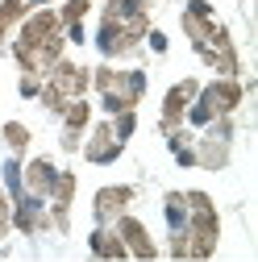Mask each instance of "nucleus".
Returning a JSON list of instances; mask_svg holds the SVG:
<instances>
[{
    "label": "nucleus",
    "mask_w": 258,
    "mask_h": 262,
    "mask_svg": "<svg viewBox=\"0 0 258 262\" xmlns=\"http://www.w3.org/2000/svg\"><path fill=\"white\" fill-rule=\"evenodd\" d=\"M191 154H196L200 171H225L233 158V117H217L212 125L200 129V138L191 142Z\"/></svg>",
    "instance_id": "f257e3e1"
},
{
    "label": "nucleus",
    "mask_w": 258,
    "mask_h": 262,
    "mask_svg": "<svg viewBox=\"0 0 258 262\" xmlns=\"http://www.w3.org/2000/svg\"><path fill=\"white\" fill-rule=\"evenodd\" d=\"M79 154L92 162V167H113V162L125 154V142H117L113 121H92V125H88V134H83Z\"/></svg>",
    "instance_id": "f03ea898"
},
{
    "label": "nucleus",
    "mask_w": 258,
    "mask_h": 262,
    "mask_svg": "<svg viewBox=\"0 0 258 262\" xmlns=\"http://www.w3.org/2000/svg\"><path fill=\"white\" fill-rule=\"evenodd\" d=\"M92 46L100 50L104 62H117V58H129V54L142 50V42L129 34L121 21H104V17H100V25H96V34H92Z\"/></svg>",
    "instance_id": "7ed1b4c3"
},
{
    "label": "nucleus",
    "mask_w": 258,
    "mask_h": 262,
    "mask_svg": "<svg viewBox=\"0 0 258 262\" xmlns=\"http://www.w3.org/2000/svg\"><path fill=\"white\" fill-rule=\"evenodd\" d=\"M113 229H117V237L125 242L129 258H138V262H154L158 254H163V250H158V242H154V233H150V229H146L134 212H121V216L113 221Z\"/></svg>",
    "instance_id": "20e7f679"
},
{
    "label": "nucleus",
    "mask_w": 258,
    "mask_h": 262,
    "mask_svg": "<svg viewBox=\"0 0 258 262\" xmlns=\"http://www.w3.org/2000/svg\"><path fill=\"white\" fill-rule=\"evenodd\" d=\"M134 195H138V187H129V183H104V187H96V195H92V221L96 225H113L121 212H129Z\"/></svg>",
    "instance_id": "39448f33"
},
{
    "label": "nucleus",
    "mask_w": 258,
    "mask_h": 262,
    "mask_svg": "<svg viewBox=\"0 0 258 262\" xmlns=\"http://www.w3.org/2000/svg\"><path fill=\"white\" fill-rule=\"evenodd\" d=\"M179 25H183V34L191 42V50H204L212 42V29H217V13L208 0H187L183 13H179Z\"/></svg>",
    "instance_id": "423d86ee"
},
{
    "label": "nucleus",
    "mask_w": 258,
    "mask_h": 262,
    "mask_svg": "<svg viewBox=\"0 0 258 262\" xmlns=\"http://www.w3.org/2000/svg\"><path fill=\"white\" fill-rule=\"evenodd\" d=\"M196 92H200V79H191V75L167 88V96H163V117H158V134H171L175 125H183V113H187L191 100H196Z\"/></svg>",
    "instance_id": "0eeeda50"
},
{
    "label": "nucleus",
    "mask_w": 258,
    "mask_h": 262,
    "mask_svg": "<svg viewBox=\"0 0 258 262\" xmlns=\"http://www.w3.org/2000/svg\"><path fill=\"white\" fill-rule=\"evenodd\" d=\"M200 96L217 108V117H233V113L242 108V100H246V88H242V79H225V75H217V79L200 83Z\"/></svg>",
    "instance_id": "6e6552de"
},
{
    "label": "nucleus",
    "mask_w": 258,
    "mask_h": 262,
    "mask_svg": "<svg viewBox=\"0 0 258 262\" xmlns=\"http://www.w3.org/2000/svg\"><path fill=\"white\" fill-rule=\"evenodd\" d=\"M54 179H58V162H54V158L38 154V158L21 162V187H25L29 195H38V200H50Z\"/></svg>",
    "instance_id": "1a4fd4ad"
},
{
    "label": "nucleus",
    "mask_w": 258,
    "mask_h": 262,
    "mask_svg": "<svg viewBox=\"0 0 258 262\" xmlns=\"http://www.w3.org/2000/svg\"><path fill=\"white\" fill-rule=\"evenodd\" d=\"M88 254L100 258V262H125V258H129V250H125V242L117 237L113 225H96L92 233H88Z\"/></svg>",
    "instance_id": "9d476101"
},
{
    "label": "nucleus",
    "mask_w": 258,
    "mask_h": 262,
    "mask_svg": "<svg viewBox=\"0 0 258 262\" xmlns=\"http://www.w3.org/2000/svg\"><path fill=\"white\" fill-rule=\"evenodd\" d=\"M146 83H150V79H146L142 67H129V71L117 67V83H113V92L125 96V104H129V108H138V104H142V96H146Z\"/></svg>",
    "instance_id": "9b49d317"
},
{
    "label": "nucleus",
    "mask_w": 258,
    "mask_h": 262,
    "mask_svg": "<svg viewBox=\"0 0 258 262\" xmlns=\"http://www.w3.org/2000/svg\"><path fill=\"white\" fill-rule=\"evenodd\" d=\"M29 5L25 0H0V54H9V38H13V29L25 21Z\"/></svg>",
    "instance_id": "f8f14e48"
},
{
    "label": "nucleus",
    "mask_w": 258,
    "mask_h": 262,
    "mask_svg": "<svg viewBox=\"0 0 258 262\" xmlns=\"http://www.w3.org/2000/svg\"><path fill=\"white\" fill-rule=\"evenodd\" d=\"M0 142L9 146V154L25 158V150H29V142H34V134H29L25 121H5V125H0Z\"/></svg>",
    "instance_id": "ddd939ff"
},
{
    "label": "nucleus",
    "mask_w": 258,
    "mask_h": 262,
    "mask_svg": "<svg viewBox=\"0 0 258 262\" xmlns=\"http://www.w3.org/2000/svg\"><path fill=\"white\" fill-rule=\"evenodd\" d=\"M62 129H75V134H88V125H92V100L88 96H79V100H71L67 108H62Z\"/></svg>",
    "instance_id": "4468645a"
},
{
    "label": "nucleus",
    "mask_w": 258,
    "mask_h": 262,
    "mask_svg": "<svg viewBox=\"0 0 258 262\" xmlns=\"http://www.w3.org/2000/svg\"><path fill=\"white\" fill-rule=\"evenodd\" d=\"M142 13H150V0H104V9H100L104 21H129Z\"/></svg>",
    "instance_id": "2eb2a0df"
},
{
    "label": "nucleus",
    "mask_w": 258,
    "mask_h": 262,
    "mask_svg": "<svg viewBox=\"0 0 258 262\" xmlns=\"http://www.w3.org/2000/svg\"><path fill=\"white\" fill-rule=\"evenodd\" d=\"M163 216H167V229H187V204H183V191H167V195H163Z\"/></svg>",
    "instance_id": "dca6fc26"
},
{
    "label": "nucleus",
    "mask_w": 258,
    "mask_h": 262,
    "mask_svg": "<svg viewBox=\"0 0 258 262\" xmlns=\"http://www.w3.org/2000/svg\"><path fill=\"white\" fill-rule=\"evenodd\" d=\"M38 104H42V108H46L50 117H62V108H67L71 100H67V96H62V92H58L54 83H46V79H42V92H38Z\"/></svg>",
    "instance_id": "f3484780"
},
{
    "label": "nucleus",
    "mask_w": 258,
    "mask_h": 262,
    "mask_svg": "<svg viewBox=\"0 0 258 262\" xmlns=\"http://www.w3.org/2000/svg\"><path fill=\"white\" fill-rule=\"evenodd\" d=\"M58 21L62 25H75V21H83L88 13H92V0H58Z\"/></svg>",
    "instance_id": "a211bd4d"
},
{
    "label": "nucleus",
    "mask_w": 258,
    "mask_h": 262,
    "mask_svg": "<svg viewBox=\"0 0 258 262\" xmlns=\"http://www.w3.org/2000/svg\"><path fill=\"white\" fill-rule=\"evenodd\" d=\"M113 83H117V67H113V62H96V67H92V92L96 96L113 92Z\"/></svg>",
    "instance_id": "6ab92c4d"
},
{
    "label": "nucleus",
    "mask_w": 258,
    "mask_h": 262,
    "mask_svg": "<svg viewBox=\"0 0 258 262\" xmlns=\"http://www.w3.org/2000/svg\"><path fill=\"white\" fill-rule=\"evenodd\" d=\"M109 121H113V134H117V142H129V138H134V129H138V108L117 113V117H109Z\"/></svg>",
    "instance_id": "aec40b11"
},
{
    "label": "nucleus",
    "mask_w": 258,
    "mask_h": 262,
    "mask_svg": "<svg viewBox=\"0 0 258 262\" xmlns=\"http://www.w3.org/2000/svg\"><path fill=\"white\" fill-rule=\"evenodd\" d=\"M100 113H109V117H117V113H129L125 96H121V92H100Z\"/></svg>",
    "instance_id": "412c9836"
},
{
    "label": "nucleus",
    "mask_w": 258,
    "mask_h": 262,
    "mask_svg": "<svg viewBox=\"0 0 258 262\" xmlns=\"http://www.w3.org/2000/svg\"><path fill=\"white\" fill-rule=\"evenodd\" d=\"M9 212H13V200H9V191L0 187V242H5V237L13 233V221H9Z\"/></svg>",
    "instance_id": "4be33fe9"
},
{
    "label": "nucleus",
    "mask_w": 258,
    "mask_h": 262,
    "mask_svg": "<svg viewBox=\"0 0 258 262\" xmlns=\"http://www.w3.org/2000/svg\"><path fill=\"white\" fill-rule=\"evenodd\" d=\"M17 92H21V100H38V92H42V75H21V79H17Z\"/></svg>",
    "instance_id": "5701e85b"
},
{
    "label": "nucleus",
    "mask_w": 258,
    "mask_h": 262,
    "mask_svg": "<svg viewBox=\"0 0 258 262\" xmlns=\"http://www.w3.org/2000/svg\"><path fill=\"white\" fill-rule=\"evenodd\" d=\"M83 146V134H75V129H58V150L62 154H79Z\"/></svg>",
    "instance_id": "b1692460"
},
{
    "label": "nucleus",
    "mask_w": 258,
    "mask_h": 262,
    "mask_svg": "<svg viewBox=\"0 0 258 262\" xmlns=\"http://www.w3.org/2000/svg\"><path fill=\"white\" fill-rule=\"evenodd\" d=\"M142 42H146L154 54H167V34H163V29H154V25H150V34H146Z\"/></svg>",
    "instance_id": "393cba45"
},
{
    "label": "nucleus",
    "mask_w": 258,
    "mask_h": 262,
    "mask_svg": "<svg viewBox=\"0 0 258 262\" xmlns=\"http://www.w3.org/2000/svg\"><path fill=\"white\" fill-rule=\"evenodd\" d=\"M58 0H29V9H54Z\"/></svg>",
    "instance_id": "a878e982"
},
{
    "label": "nucleus",
    "mask_w": 258,
    "mask_h": 262,
    "mask_svg": "<svg viewBox=\"0 0 258 262\" xmlns=\"http://www.w3.org/2000/svg\"><path fill=\"white\" fill-rule=\"evenodd\" d=\"M25 5H29V0H25Z\"/></svg>",
    "instance_id": "bb28decb"
},
{
    "label": "nucleus",
    "mask_w": 258,
    "mask_h": 262,
    "mask_svg": "<svg viewBox=\"0 0 258 262\" xmlns=\"http://www.w3.org/2000/svg\"><path fill=\"white\" fill-rule=\"evenodd\" d=\"M150 5H154V0H150Z\"/></svg>",
    "instance_id": "cd10ccee"
}]
</instances>
